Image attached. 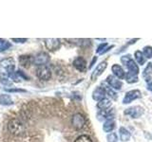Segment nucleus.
Returning <instances> with one entry per match:
<instances>
[{
    "label": "nucleus",
    "mask_w": 152,
    "mask_h": 142,
    "mask_svg": "<svg viewBox=\"0 0 152 142\" xmlns=\"http://www.w3.org/2000/svg\"><path fill=\"white\" fill-rule=\"evenodd\" d=\"M15 62L12 58H6L0 61V80H9L14 73Z\"/></svg>",
    "instance_id": "f257e3e1"
},
{
    "label": "nucleus",
    "mask_w": 152,
    "mask_h": 142,
    "mask_svg": "<svg viewBox=\"0 0 152 142\" xmlns=\"http://www.w3.org/2000/svg\"><path fill=\"white\" fill-rule=\"evenodd\" d=\"M8 129L14 135H21L25 133V127L16 118L11 120L8 123Z\"/></svg>",
    "instance_id": "f03ea898"
},
{
    "label": "nucleus",
    "mask_w": 152,
    "mask_h": 142,
    "mask_svg": "<svg viewBox=\"0 0 152 142\" xmlns=\"http://www.w3.org/2000/svg\"><path fill=\"white\" fill-rule=\"evenodd\" d=\"M121 62L124 64V65L126 66L127 68L128 72L132 73V74H135L138 75L139 74V66L138 64L134 62V60L131 59L130 55H127V56H123L121 58Z\"/></svg>",
    "instance_id": "7ed1b4c3"
},
{
    "label": "nucleus",
    "mask_w": 152,
    "mask_h": 142,
    "mask_svg": "<svg viewBox=\"0 0 152 142\" xmlns=\"http://www.w3.org/2000/svg\"><path fill=\"white\" fill-rule=\"evenodd\" d=\"M37 77L42 80H48L51 77V71L47 65H40L36 69Z\"/></svg>",
    "instance_id": "20e7f679"
},
{
    "label": "nucleus",
    "mask_w": 152,
    "mask_h": 142,
    "mask_svg": "<svg viewBox=\"0 0 152 142\" xmlns=\"http://www.w3.org/2000/svg\"><path fill=\"white\" fill-rule=\"evenodd\" d=\"M71 124L76 130H81L86 124V118L82 114H75L71 118Z\"/></svg>",
    "instance_id": "39448f33"
},
{
    "label": "nucleus",
    "mask_w": 152,
    "mask_h": 142,
    "mask_svg": "<svg viewBox=\"0 0 152 142\" xmlns=\"http://www.w3.org/2000/svg\"><path fill=\"white\" fill-rule=\"evenodd\" d=\"M142 97V93L139 90H131V91L126 92L125 98L123 99V103L128 104L132 102L133 101H135L137 99H140Z\"/></svg>",
    "instance_id": "423d86ee"
},
{
    "label": "nucleus",
    "mask_w": 152,
    "mask_h": 142,
    "mask_svg": "<svg viewBox=\"0 0 152 142\" xmlns=\"http://www.w3.org/2000/svg\"><path fill=\"white\" fill-rule=\"evenodd\" d=\"M50 61V56L46 52H40L34 58H33V64L37 65H45Z\"/></svg>",
    "instance_id": "0eeeda50"
},
{
    "label": "nucleus",
    "mask_w": 152,
    "mask_h": 142,
    "mask_svg": "<svg viewBox=\"0 0 152 142\" xmlns=\"http://www.w3.org/2000/svg\"><path fill=\"white\" fill-rule=\"evenodd\" d=\"M45 44L47 49L50 51H54L60 47L61 42L57 38H49V39H45Z\"/></svg>",
    "instance_id": "6e6552de"
},
{
    "label": "nucleus",
    "mask_w": 152,
    "mask_h": 142,
    "mask_svg": "<svg viewBox=\"0 0 152 142\" xmlns=\"http://www.w3.org/2000/svg\"><path fill=\"white\" fill-rule=\"evenodd\" d=\"M107 83L114 90H121L123 87V83L116 77H114L113 75H109L107 78Z\"/></svg>",
    "instance_id": "1a4fd4ad"
},
{
    "label": "nucleus",
    "mask_w": 152,
    "mask_h": 142,
    "mask_svg": "<svg viewBox=\"0 0 152 142\" xmlns=\"http://www.w3.org/2000/svg\"><path fill=\"white\" fill-rule=\"evenodd\" d=\"M73 66L80 72H85L87 70V61L83 57H77L73 61Z\"/></svg>",
    "instance_id": "9d476101"
},
{
    "label": "nucleus",
    "mask_w": 152,
    "mask_h": 142,
    "mask_svg": "<svg viewBox=\"0 0 152 142\" xmlns=\"http://www.w3.org/2000/svg\"><path fill=\"white\" fill-rule=\"evenodd\" d=\"M142 114V109L140 106L130 107L125 111V115L130 116L133 118H138L139 117H141Z\"/></svg>",
    "instance_id": "9b49d317"
},
{
    "label": "nucleus",
    "mask_w": 152,
    "mask_h": 142,
    "mask_svg": "<svg viewBox=\"0 0 152 142\" xmlns=\"http://www.w3.org/2000/svg\"><path fill=\"white\" fill-rule=\"evenodd\" d=\"M106 95H107V93H106V90H104V88L101 87V86H98V87L95 88V90L93 91L92 98H93L94 101H102V99H106Z\"/></svg>",
    "instance_id": "f8f14e48"
},
{
    "label": "nucleus",
    "mask_w": 152,
    "mask_h": 142,
    "mask_svg": "<svg viewBox=\"0 0 152 142\" xmlns=\"http://www.w3.org/2000/svg\"><path fill=\"white\" fill-rule=\"evenodd\" d=\"M107 66V62H102L101 64H99L96 66V68H95L94 71L92 72L91 80H95V79H97V78L99 77V76H101V75L103 74L104 71L106 70Z\"/></svg>",
    "instance_id": "ddd939ff"
},
{
    "label": "nucleus",
    "mask_w": 152,
    "mask_h": 142,
    "mask_svg": "<svg viewBox=\"0 0 152 142\" xmlns=\"http://www.w3.org/2000/svg\"><path fill=\"white\" fill-rule=\"evenodd\" d=\"M111 69H112V72H113V76H114V77H116L119 80L125 79V77H126V72L124 71V69H123V67H122L121 65H119V64H113Z\"/></svg>",
    "instance_id": "4468645a"
},
{
    "label": "nucleus",
    "mask_w": 152,
    "mask_h": 142,
    "mask_svg": "<svg viewBox=\"0 0 152 142\" xmlns=\"http://www.w3.org/2000/svg\"><path fill=\"white\" fill-rule=\"evenodd\" d=\"M33 63V58L30 55H21L19 57V64H20L23 67L28 68L30 65Z\"/></svg>",
    "instance_id": "2eb2a0df"
},
{
    "label": "nucleus",
    "mask_w": 152,
    "mask_h": 142,
    "mask_svg": "<svg viewBox=\"0 0 152 142\" xmlns=\"http://www.w3.org/2000/svg\"><path fill=\"white\" fill-rule=\"evenodd\" d=\"M119 135H120V139L124 142L128 141L130 138V133L125 127H121L119 129Z\"/></svg>",
    "instance_id": "dca6fc26"
},
{
    "label": "nucleus",
    "mask_w": 152,
    "mask_h": 142,
    "mask_svg": "<svg viewBox=\"0 0 152 142\" xmlns=\"http://www.w3.org/2000/svg\"><path fill=\"white\" fill-rule=\"evenodd\" d=\"M111 106V101H109L108 99H104L102 101H100L97 103V107L99 109H101V111L107 110V109H109V107Z\"/></svg>",
    "instance_id": "f3484780"
},
{
    "label": "nucleus",
    "mask_w": 152,
    "mask_h": 142,
    "mask_svg": "<svg viewBox=\"0 0 152 142\" xmlns=\"http://www.w3.org/2000/svg\"><path fill=\"white\" fill-rule=\"evenodd\" d=\"M0 103L2 105H12V104H13V101L10 95L1 94L0 95Z\"/></svg>",
    "instance_id": "a211bd4d"
},
{
    "label": "nucleus",
    "mask_w": 152,
    "mask_h": 142,
    "mask_svg": "<svg viewBox=\"0 0 152 142\" xmlns=\"http://www.w3.org/2000/svg\"><path fill=\"white\" fill-rule=\"evenodd\" d=\"M114 128H115V121L113 120H107L104 123L103 129L106 133H110L111 131L114 130Z\"/></svg>",
    "instance_id": "6ab92c4d"
},
{
    "label": "nucleus",
    "mask_w": 152,
    "mask_h": 142,
    "mask_svg": "<svg viewBox=\"0 0 152 142\" xmlns=\"http://www.w3.org/2000/svg\"><path fill=\"white\" fill-rule=\"evenodd\" d=\"M134 57H135V60L137 61V63L139 64H144L145 63L146 58L145 57V55L142 54V52L141 50H137L134 53Z\"/></svg>",
    "instance_id": "aec40b11"
},
{
    "label": "nucleus",
    "mask_w": 152,
    "mask_h": 142,
    "mask_svg": "<svg viewBox=\"0 0 152 142\" xmlns=\"http://www.w3.org/2000/svg\"><path fill=\"white\" fill-rule=\"evenodd\" d=\"M125 79L126 80V82L128 83H135L138 82V76L135 75V74H132V73H129V72H127L126 74V77Z\"/></svg>",
    "instance_id": "412c9836"
},
{
    "label": "nucleus",
    "mask_w": 152,
    "mask_h": 142,
    "mask_svg": "<svg viewBox=\"0 0 152 142\" xmlns=\"http://www.w3.org/2000/svg\"><path fill=\"white\" fill-rule=\"evenodd\" d=\"M107 46V43H104V44L100 45V46H98L97 50H96V51H97V53H99V54H104V53H106L107 51H108L109 49H111V47H113V46H111L107 47V49H106Z\"/></svg>",
    "instance_id": "4be33fe9"
},
{
    "label": "nucleus",
    "mask_w": 152,
    "mask_h": 142,
    "mask_svg": "<svg viewBox=\"0 0 152 142\" xmlns=\"http://www.w3.org/2000/svg\"><path fill=\"white\" fill-rule=\"evenodd\" d=\"M9 47H11V44L9 42L0 39V52L5 51L6 49H8Z\"/></svg>",
    "instance_id": "5701e85b"
},
{
    "label": "nucleus",
    "mask_w": 152,
    "mask_h": 142,
    "mask_svg": "<svg viewBox=\"0 0 152 142\" xmlns=\"http://www.w3.org/2000/svg\"><path fill=\"white\" fill-rule=\"evenodd\" d=\"M152 74V63H148L146 65V67L144 70V73H142V76L144 77H150V75Z\"/></svg>",
    "instance_id": "b1692460"
},
{
    "label": "nucleus",
    "mask_w": 152,
    "mask_h": 142,
    "mask_svg": "<svg viewBox=\"0 0 152 142\" xmlns=\"http://www.w3.org/2000/svg\"><path fill=\"white\" fill-rule=\"evenodd\" d=\"M74 142H92V140H91V138H90L88 135H83L78 136L77 138L75 139Z\"/></svg>",
    "instance_id": "393cba45"
},
{
    "label": "nucleus",
    "mask_w": 152,
    "mask_h": 142,
    "mask_svg": "<svg viewBox=\"0 0 152 142\" xmlns=\"http://www.w3.org/2000/svg\"><path fill=\"white\" fill-rule=\"evenodd\" d=\"M142 54L145 55V58H152V47L151 46H145Z\"/></svg>",
    "instance_id": "a878e982"
},
{
    "label": "nucleus",
    "mask_w": 152,
    "mask_h": 142,
    "mask_svg": "<svg viewBox=\"0 0 152 142\" xmlns=\"http://www.w3.org/2000/svg\"><path fill=\"white\" fill-rule=\"evenodd\" d=\"M107 142H117L118 141V135L116 133H111V134H108L107 136Z\"/></svg>",
    "instance_id": "bb28decb"
},
{
    "label": "nucleus",
    "mask_w": 152,
    "mask_h": 142,
    "mask_svg": "<svg viewBox=\"0 0 152 142\" xmlns=\"http://www.w3.org/2000/svg\"><path fill=\"white\" fill-rule=\"evenodd\" d=\"M104 90H106V93L108 95V96H110L112 99H117V95H116V93L113 91V89L112 88H109V87H104Z\"/></svg>",
    "instance_id": "cd10ccee"
},
{
    "label": "nucleus",
    "mask_w": 152,
    "mask_h": 142,
    "mask_svg": "<svg viewBox=\"0 0 152 142\" xmlns=\"http://www.w3.org/2000/svg\"><path fill=\"white\" fill-rule=\"evenodd\" d=\"M146 83H147V89H148L149 91L152 92V80H151V78L150 77H147L146 78Z\"/></svg>",
    "instance_id": "c85d7f7f"
},
{
    "label": "nucleus",
    "mask_w": 152,
    "mask_h": 142,
    "mask_svg": "<svg viewBox=\"0 0 152 142\" xmlns=\"http://www.w3.org/2000/svg\"><path fill=\"white\" fill-rule=\"evenodd\" d=\"M12 40L15 43H25L27 41V39H24V38H22V39H20V38H12Z\"/></svg>",
    "instance_id": "c756f323"
},
{
    "label": "nucleus",
    "mask_w": 152,
    "mask_h": 142,
    "mask_svg": "<svg viewBox=\"0 0 152 142\" xmlns=\"http://www.w3.org/2000/svg\"><path fill=\"white\" fill-rule=\"evenodd\" d=\"M9 92H25V90L23 89H6Z\"/></svg>",
    "instance_id": "7c9ffc66"
}]
</instances>
